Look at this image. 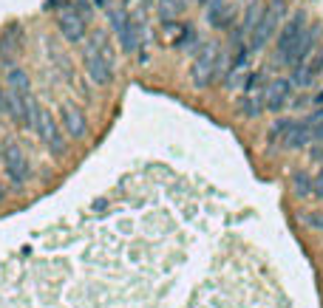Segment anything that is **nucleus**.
Listing matches in <instances>:
<instances>
[{"label": "nucleus", "instance_id": "423d86ee", "mask_svg": "<svg viewBox=\"0 0 323 308\" xmlns=\"http://www.w3.org/2000/svg\"><path fill=\"white\" fill-rule=\"evenodd\" d=\"M34 130H37V136L46 141V147L51 150V156H60V153H63V136H60V127H57V122L51 119L48 111H40V113H37Z\"/></svg>", "mask_w": 323, "mask_h": 308}, {"label": "nucleus", "instance_id": "a878e982", "mask_svg": "<svg viewBox=\"0 0 323 308\" xmlns=\"http://www.w3.org/2000/svg\"><path fill=\"white\" fill-rule=\"evenodd\" d=\"M142 3H145V6H150V3H153V0H142Z\"/></svg>", "mask_w": 323, "mask_h": 308}, {"label": "nucleus", "instance_id": "9d476101", "mask_svg": "<svg viewBox=\"0 0 323 308\" xmlns=\"http://www.w3.org/2000/svg\"><path fill=\"white\" fill-rule=\"evenodd\" d=\"M63 127L68 130L71 139H82L85 136V130H88V125H85V113H82L80 108H74L71 102L63 105Z\"/></svg>", "mask_w": 323, "mask_h": 308}, {"label": "nucleus", "instance_id": "f3484780", "mask_svg": "<svg viewBox=\"0 0 323 308\" xmlns=\"http://www.w3.org/2000/svg\"><path fill=\"white\" fill-rule=\"evenodd\" d=\"M292 125V122H289V119H278L275 125H272V130H269V141H275L278 136H284V133H287V127Z\"/></svg>", "mask_w": 323, "mask_h": 308}, {"label": "nucleus", "instance_id": "20e7f679", "mask_svg": "<svg viewBox=\"0 0 323 308\" xmlns=\"http://www.w3.org/2000/svg\"><path fill=\"white\" fill-rule=\"evenodd\" d=\"M303 31H306V17H303V12H298L287 26H284V28H281V34H278V51H275L281 65H287L289 54H292V51H295V46L300 43Z\"/></svg>", "mask_w": 323, "mask_h": 308}, {"label": "nucleus", "instance_id": "4be33fe9", "mask_svg": "<svg viewBox=\"0 0 323 308\" xmlns=\"http://www.w3.org/2000/svg\"><path fill=\"white\" fill-rule=\"evenodd\" d=\"M6 111V91H3V85H0V113Z\"/></svg>", "mask_w": 323, "mask_h": 308}, {"label": "nucleus", "instance_id": "4468645a", "mask_svg": "<svg viewBox=\"0 0 323 308\" xmlns=\"http://www.w3.org/2000/svg\"><path fill=\"white\" fill-rule=\"evenodd\" d=\"M264 12H266V9H261V3H255V0L247 6V17H244V26H241L244 34H253V28L258 26V20L264 17Z\"/></svg>", "mask_w": 323, "mask_h": 308}, {"label": "nucleus", "instance_id": "f03ea898", "mask_svg": "<svg viewBox=\"0 0 323 308\" xmlns=\"http://www.w3.org/2000/svg\"><path fill=\"white\" fill-rule=\"evenodd\" d=\"M216 71H219V46L207 43V46L198 51L196 62H193V71H190L193 85L196 88H207L210 82H213V77H216Z\"/></svg>", "mask_w": 323, "mask_h": 308}, {"label": "nucleus", "instance_id": "f8f14e48", "mask_svg": "<svg viewBox=\"0 0 323 308\" xmlns=\"http://www.w3.org/2000/svg\"><path fill=\"white\" fill-rule=\"evenodd\" d=\"M312 139V130L309 125H306V119L303 122H292V125L287 127V133H284V147L287 150H300L306 147Z\"/></svg>", "mask_w": 323, "mask_h": 308}, {"label": "nucleus", "instance_id": "aec40b11", "mask_svg": "<svg viewBox=\"0 0 323 308\" xmlns=\"http://www.w3.org/2000/svg\"><path fill=\"white\" fill-rule=\"evenodd\" d=\"M306 224L315 229H323V215H306Z\"/></svg>", "mask_w": 323, "mask_h": 308}, {"label": "nucleus", "instance_id": "393cba45", "mask_svg": "<svg viewBox=\"0 0 323 308\" xmlns=\"http://www.w3.org/2000/svg\"><path fill=\"white\" fill-rule=\"evenodd\" d=\"M94 6H105V0H94Z\"/></svg>", "mask_w": 323, "mask_h": 308}, {"label": "nucleus", "instance_id": "0eeeda50", "mask_svg": "<svg viewBox=\"0 0 323 308\" xmlns=\"http://www.w3.org/2000/svg\"><path fill=\"white\" fill-rule=\"evenodd\" d=\"M60 31H63V37L68 43H80L85 37V17H82V12L77 6H65L60 12Z\"/></svg>", "mask_w": 323, "mask_h": 308}, {"label": "nucleus", "instance_id": "9b49d317", "mask_svg": "<svg viewBox=\"0 0 323 308\" xmlns=\"http://www.w3.org/2000/svg\"><path fill=\"white\" fill-rule=\"evenodd\" d=\"M207 20H210L213 28H227V26L235 20V9H232L227 0H210Z\"/></svg>", "mask_w": 323, "mask_h": 308}, {"label": "nucleus", "instance_id": "6e6552de", "mask_svg": "<svg viewBox=\"0 0 323 308\" xmlns=\"http://www.w3.org/2000/svg\"><path fill=\"white\" fill-rule=\"evenodd\" d=\"M323 71V51L312 54L309 59H303L300 65H295V74H292V85L295 88H309L312 82L321 77Z\"/></svg>", "mask_w": 323, "mask_h": 308}, {"label": "nucleus", "instance_id": "2eb2a0df", "mask_svg": "<svg viewBox=\"0 0 323 308\" xmlns=\"http://www.w3.org/2000/svg\"><path fill=\"white\" fill-rule=\"evenodd\" d=\"M6 85H9V88H17V91H32V82L26 77V71H20V68L6 71Z\"/></svg>", "mask_w": 323, "mask_h": 308}, {"label": "nucleus", "instance_id": "ddd939ff", "mask_svg": "<svg viewBox=\"0 0 323 308\" xmlns=\"http://www.w3.org/2000/svg\"><path fill=\"white\" fill-rule=\"evenodd\" d=\"M182 12H185V0H156V14L162 20L179 17Z\"/></svg>", "mask_w": 323, "mask_h": 308}, {"label": "nucleus", "instance_id": "412c9836", "mask_svg": "<svg viewBox=\"0 0 323 308\" xmlns=\"http://www.w3.org/2000/svg\"><path fill=\"white\" fill-rule=\"evenodd\" d=\"M57 3L65 6V0H46V12H54V6H57Z\"/></svg>", "mask_w": 323, "mask_h": 308}, {"label": "nucleus", "instance_id": "bb28decb", "mask_svg": "<svg viewBox=\"0 0 323 308\" xmlns=\"http://www.w3.org/2000/svg\"><path fill=\"white\" fill-rule=\"evenodd\" d=\"M196 3H207V0H196Z\"/></svg>", "mask_w": 323, "mask_h": 308}, {"label": "nucleus", "instance_id": "5701e85b", "mask_svg": "<svg viewBox=\"0 0 323 308\" xmlns=\"http://www.w3.org/2000/svg\"><path fill=\"white\" fill-rule=\"evenodd\" d=\"M312 156H315V159H323V141H321V147L312 150Z\"/></svg>", "mask_w": 323, "mask_h": 308}, {"label": "nucleus", "instance_id": "a211bd4d", "mask_svg": "<svg viewBox=\"0 0 323 308\" xmlns=\"http://www.w3.org/2000/svg\"><path fill=\"white\" fill-rule=\"evenodd\" d=\"M312 187H315V184H309L306 175H295V190H298V195H306Z\"/></svg>", "mask_w": 323, "mask_h": 308}, {"label": "nucleus", "instance_id": "1a4fd4ad", "mask_svg": "<svg viewBox=\"0 0 323 308\" xmlns=\"http://www.w3.org/2000/svg\"><path fill=\"white\" fill-rule=\"evenodd\" d=\"M289 96H292V80H272L264 91V105L269 111H278L289 102Z\"/></svg>", "mask_w": 323, "mask_h": 308}, {"label": "nucleus", "instance_id": "dca6fc26", "mask_svg": "<svg viewBox=\"0 0 323 308\" xmlns=\"http://www.w3.org/2000/svg\"><path fill=\"white\" fill-rule=\"evenodd\" d=\"M264 108H266V105H264V93H261V96H253V93L241 96V111H244V116H258Z\"/></svg>", "mask_w": 323, "mask_h": 308}, {"label": "nucleus", "instance_id": "7ed1b4c3", "mask_svg": "<svg viewBox=\"0 0 323 308\" xmlns=\"http://www.w3.org/2000/svg\"><path fill=\"white\" fill-rule=\"evenodd\" d=\"M85 71L91 77L94 85H108L114 77V59L105 54L102 48H97L94 43L85 46Z\"/></svg>", "mask_w": 323, "mask_h": 308}, {"label": "nucleus", "instance_id": "f257e3e1", "mask_svg": "<svg viewBox=\"0 0 323 308\" xmlns=\"http://www.w3.org/2000/svg\"><path fill=\"white\" fill-rule=\"evenodd\" d=\"M281 17H284V3L275 0V3H272V6L264 12V17L258 20V26L253 28V34H250V51H261V48H264L266 43L275 37Z\"/></svg>", "mask_w": 323, "mask_h": 308}, {"label": "nucleus", "instance_id": "b1692460", "mask_svg": "<svg viewBox=\"0 0 323 308\" xmlns=\"http://www.w3.org/2000/svg\"><path fill=\"white\" fill-rule=\"evenodd\" d=\"M315 102H318V105H323V91L318 93V96H315Z\"/></svg>", "mask_w": 323, "mask_h": 308}, {"label": "nucleus", "instance_id": "6ab92c4d", "mask_svg": "<svg viewBox=\"0 0 323 308\" xmlns=\"http://www.w3.org/2000/svg\"><path fill=\"white\" fill-rule=\"evenodd\" d=\"M312 190H315V195H318V198H323V170L318 172V178H315V187H312Z\"/></svg>", "mask_w": 323, "mask_h": 308}, {"label": "nucleus", "instance_id": "39448f33", "mask_svg": "<svg viewBox=\"0 0 323 308\" xmlns=\"http://www.w3.org/2000/svg\"><path fill=\"white\" fill-rule=\"evenodd\" d=\"M3 167H6V175L12 178V184H17V187H26V181L32 178L29 159L14 141H6V147H3Z\"/></svg>", "mask_w": 323, "mask_h": 308}]
</instances>
